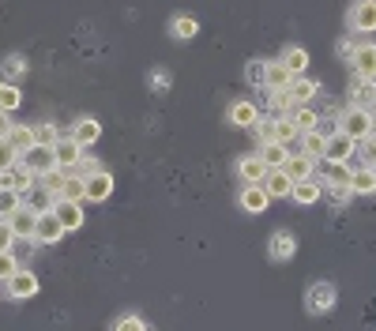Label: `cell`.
Returning <instances> with one entry per match:
<instances>
[{
	"instance_id": "26",
	"label": "cell",
	"mask_w": 376,
	"mask_h": 331,
	"mask_svg": "<svg viewBox=\"0 0 376 331\" xmlns=\"http://www.w3.org/2000/svg\"><path fill=\"white\" fill-rule=\"evenodd\" d=\"M260 158L267 162V169H282L286 166V143H260Z\"/></svg>"
},
{
	"instance_id": "17",
	"label": "cell",
	"mask_w": 376,
	"mask_h": 331,
	"mask_svg": "<svg viewBox=\"0 0 376 331\" xmlns=\"http://www.w3.org/2000/svg\"><path fill=\"white\" fill-rule=\"evenodd\" d=\"M53 215L61 219L64 230H79V226H83V207L72 204V200H57V204H53Z\"/></svg>"
},
{
	"instance_id": "47",
	"label": "cell",
	"mask_w": 376,
	"mask_h": 331,
	"mask_svg": "<svg viewBox=\"0 0 376 331\" xmlns=\"http://www.w3.org/2000/svg\"><path fill=\"white\" fill-rule=\"evenodd\" d=\"M11 241H16V230H11V222H8V219H0V253H8Z\"/></svg>"
},
{
	"instance_id": "31",
	"label": "cell",
	"mask_w": 376,
	"mask_h": 331,
	"mask_svg": "<svg viewBox=\"0 0 376 331\" xmlns=\"http://www.w3.org/2000/svg\"><path fill=\"white\" fill-rule=\"evenodd\" d=\"M23 204H26V207H34L38 215H46V211H53V204H57V196H49L46 189H38V192L31 189V192H23Z\"/></svg>"
},
{
	"instance_id": "12",
	"label": "cell",
	"mask_w": 376,
	"mask_h": 331,
	"mask_svg": "<svg viewBox=\"0 0 376 331\" xmlns=\"http://www.w3.org/2000/svg\"><path fill=\"white\" fill-rule=\"evenodd\" d=\"M350 26L361 31V34L376 31V0H357L354 11H350Z\"/></svg>"
},
{
	"instance_id": "7",
	"label": "cell",
	"mask_w": 376,
	"mask_h": 331,
	"mask_svg": "<svg viewBox=\"0 0 376 331\" xmlns=\"http://www.w3.org/2000/svg\"><path fill=\"white\" fill-rule=\"evenodd\" d=\"M53 154H57V166H61V169H68V174H72V169H75V162L83 158V147H79V143H75L72 136H61L57 143H53Z\"/></svg>"
},
{
	"instance_id": "16",
	"label": "cell",
	"mask_w": 376,
	"mask_h": 331,
	"mask_svg": "<svg viewBox=\"0 0 376 331\" xmlns=\"http://www.w3.org/2000/svg\"><path fill=\"white\" fill-rule=\"evenodd\" d=\"M38 219H42V215H38V211L34 207H19L16 211V215H11L8 222H11V230H16V237H34V230H38Z\"/></svg>"
},
{
	"instance_id": "38",
	"label": "cell",
	"mask_w": 376,
	"mask_h": 331,
	"mask_svg": "<svg viewBox=\"0 0 376 331\" xmlns=\"http://www.w3.org/2000/svg\"><path fill=\"white\" fill-rule=\"evenodd\" d=\"M19 207H23V196L19 192H11V189L0 192V219H11Z\"/></svg>"
},
{
	"instance_id": "42",
	"label": "cell",
	"mask_w": 376,
	"mask_h": 331,
	"mask_svg": "<svg viewBox=\"0 0 376 331\" xmlns=\"http://www.w3.org/2000/svg\"><path fill=\"white\" fill-rule=\"evenodd\" d=\"M57 140H61L57 125H34V143H42V147H53Z\"/></svg>"
},
{
	"instance_id": "48",
	"label": "cell",
	"mask_w": 376,
	"mask_h": 331,
	"mask_svg": "<svg viewBox=\"0 0 376 331\" xmlns=\"http://www.w3.org/2000/svg\"><path fill=\"white\" fill-rule=\"evenodd\" d=\"M113 331H147V324L140 320V316H120Z\"/></svg>"
},
{
	"instance_id": "29",
	"label": "cell",
	"mask_w": 376,
	"mask_h": 331,
	"mask_svg": "<svg viewBox=\"0 0 376 331\" xmlns=\"http://www.w3.org/2000/svg\"><path fill=\"white\" fill-rule=\"evenodd\" d=\"M354 105H361V110L376 105V79H357L354 83Z\"/></svg>"
},
{
	"instance_id": "14",
	"label": "cell",
	"mask_w": 376,
	"mask_h": 331,
	"mask_svg": "<svg viewBox=\"0 0 376 331\" xmlns=\"http://www.w3.org/2000/svg\"><path fill=\"white\" fill-rule=\"evenodd\" d=\"M350 64H354L357 79H376V46H357Z\"/></svg>"
},
{
	"instance_id": "30",
	"label": "cell",
	"mask_w": 376,
	"mask_h": 331,
	"mask_svg": "<svg viewBox=\"0 0 376 331\" xmlns=\"http://www.w3.org/2000/svg\"><path fill=\"white\" fill-rule=\"evenodd\" d=\"M290 83H293V75L282 68V64H267V79H263L267 90H286Z\"/></svg>"
},
{
	"instance_id": "11",
	"label": "cell",
	"mask_w": 376,
	"mask_h": 331,
	"mask_svg": "<svg viewBox=\"0 0 376 331\" xmlns=\"http://www.w3.org/2000/svg\"><path fill=\"white\" fill-rule=\"evenodd\" d=\"M8 294L19 298V301H23V298H34V294H38V275L26 271V268H19V271L8 279Z\"/></svg>"
},
{
	"instance_id": "35",
	"label": "cell",
	"mask_w": 376,
	"mask_h": 331,
	"mask_svg": "<svg viewBox=\"0 0 376 331\" xmlns=\"http://www.w3.org/2000/svg\"><path fill=\"white\" fill-rule=\"evenodd\" d=\"M301 143H305V154H308V158H316V162H320V158H324V147H328V140L320 136L316 128H313V132H301Z\"/></svg>"
},
{
	"instance_id": "50",
	"label": "cell",
	"mask_w": 376,
	"mask_h": 331,
	"mask_svg": "<svg viewBox=\"0 0 376 331\" xmlns=\"http://www.w3.org/2000/svg\"><path fill=\"white\" fill-rule=\"evenodd\" d=\"M11 128H16V125H11V117L0 110V140H8V136H11Z\"/></svg>"
},
{
	"instance_id": "40",
	"label": "cell",
	"mask_w": 376,
	"mask_h": 331,
	"mask_svg": "<svg viewBox=\"0 0 376 331\" xmlns=\"http://www.w3.org/2000/svg\"><path fill=\"white\" fill-rule=\"evenodd\" d=\"M245 79L252 87H263V79H267V61H249L245 64Z\"/></svg>"
},
{
	"instance_id": "3",
	"label": "cell",
	"mask_w": 376,
	"mask_h": 331,
	"mask_svg": "<svg viewBox=\"0 0 376 331\" xmlns=\"http://www.w3.org/2000/svg\"><path fill=\"white\" fill-rule=\"evenodd\" d=\"M305 309L313 316L331 312L335 309V286L331 283H313V286H308V294H305Z\"/></svg>"
},
{
	"instance_id": "23",
	"label": "cell",
	"mask_w": 376,
	"mask_h": 331,
	"mask_svg": "<svg viewBox=\"0 0 376 331\" xmlns=\"http://www.w3.org/2000/svg\"><path fill=\"white\" fill-rule=\"evenodd\" d=\"M263 189H267L271 200H278V196H293V181L286 177V169H271L267 181H263Z\"/></svg>"
},
{
	"instance_id": "1",
	"label": "cell",
	"mask_w": 376,
	"mask_h": 331,
	"mask_svg": "<svg viewBox=\"0 0 376 331\" xmlns=\"http://www.w3.org/2000/svg\"><path fill=\"white\" fill-rule=\"evenodd\" d=\"M339 132L343 136H350V140H369L372 136V113L369 110H361V105H350L343 117H339Z\"/></svg>"
},
{
	"instance_id": "13",
	"label": "cell",
	"mask_w": 376,
	"mask_h": 331,
	"mask_svg": "<svg viewBox=\"0 0 376 331\" xmlns=\"http://www.w3.org/2000/svg\"><path fill=\"white\" fill-rule=\"evenodd\" d=\"M267 253H271V260H293V253H298V241H293V233L286 230H275L271 241H267Z\"/></svg>"
},
{
	"instance_id": "28",
	"label": "cell",
	"mask_w": 376,
	"mask_h": 331,
	"mask_svg": "<svg viewBox=\"0 0 376 331\" xmlns=\"http://www.w3.org/2000/svg\"><path fill=\"white\" fill-rule=\"evenodd\" d=\"M64 181H68V169H49V174H42V177H38V189H46L49 196H57V200H61V189H64Z\"/></svg>"
},
{
	"instance_id": "19",
	"label": "cell",
	"mask_w": 376,
	"mask_h": 331,
	"mask_svg": "<svg viewBox=\"0 0 376 331\" xmlns=\"http://www.w3.org/2000/svg\"><path fill=\"white\" fill-rule=\"evenodd\" d=\"M278 64L286 68L290 75H305V68H308V53L301 49V46H286L282 49V57H278Z\"/></svg>"
},
{
	"instance_id": "24",
	"label": "cell",
	"mask_w": 376,
	"mask_h": 331,
	"mask_svg": "<svg viewBox=\"0 0 376 331\" xmlns=\"http://www.w3.org/2000/svg\"><path fill=\"white\" fill-rule=\"evenodd\" d=\"M290 121L298 125V132H313L316 128V121H320V113L313 110V105H290Z\"/></svg>"
},
{
	"instance_id": "5",
	"label": "cell",
	"mask_w": 376,
	"mask_h": 331,
	"mask_svg": "<svg viewBox=\"0 0 376 331\" xmlns=\"http://www.w3.org/2000/svg\"><path fill=\"white\" fill-rule=\"evenodd\" d=\"M68 136L79 143V147H94V143H98L102 140V125L98 121H94V117H79V121L72 125V132H68Z\"/></svg>"
},
{
	"instance_id": "37",
	"label": "cell",
	"mask_w": 376,
	"mask_h": 331,
	"mask_svg": "<svg viewBox=\"0 0 376 331\" xmlns=\"http://www.w3.org/2000/svg\"><path fill=\"white\" fill-rule=\"evenodd\" d=\"M19 87L16 83H0V110L4 113H11V110H19Z\"/></svg>"
},
{
	"instance_id": "4",
	"label": "cell",
	"mask_w": 376,
	"mask_h": 331,
	"mask_svg": "<svg viewBox=\"0 0 376 331\" xmlns=\"http://www.w3.org/2000/svg\"><path fill=\"white\" fill-rule=\"evenodd\" d=\"M19 162L31 169L34 177H42V174H49V169H57V154H53V147H42V143H34L26 154H19Z\"/></svg>"
},
{
	"instance_id": "34",
	"label": "cell",
	"mask_w": 376,
	"mask_h": 331,
	"mask_svg": "<svg viewBox=\"0 0 376 331\" xmlns=\"http://www.w3.org/2000/svg\"><path fill=\"white\" fill-rule=\"evenodd\" d=\"M169 31H173V38H177V42H188V38H196L199 23H196V16H177Z\"/></svg>"
},
{
	"instance_id": "51",
	"label": "cell",
	"mask_w": 376,
	"mask_h": 331,
	"mask_svg": "<svg viewBox=\"0 0 376 331\" xmlns=\"http://www.w3.org/2000/svg\"><path fill=\"white\" fill-rule=\"evenodd\" d=\"M372 140H376V117H372Z\"/></svg>"
},
{
	"instance_id": "25",
	"label": "cell",
	"mask_w": 376,
	"mask_h": 331,
	"mask_svg": "<svg viewBox=\"0 0 376 331\" xmlns=\"http://www.w3.org/2000/svg\"><path fill=\"white\" fill-rule=\"evenodd\" d=\"M320 196H324V184H320L316 177H308V181H298V184H293V200H298V204H316Z\"/></svg>"
},
{
	"instance_id": "41",
	"label": "cell",
	"mask_w": 376,
	"mask_h": 331,
	"mask_svg": "<svg viewBox=\"0 0 376 331\" xmlns=\"http://www.w3.org/2000/svg\"><path fill=\"white\" fill-rule=\"evenodd\" d=\"M357 158H361V166H365V169H376V140L372 136L357 143Z\"/></svg>"
},
{
	"instance_id": "9",
	"label": "cell",
	"mask_w": 376,
	"mask_h": 331,
	"mask_svg": "<svg viewBox=\"0 0 376 331\" xmlns=\"http://www.w3.org/2000/svg\"><path fill=\"white\" fill-rule=\"evenodd\" d=\"M237 174L245 177V184H263L271 169H267V162H263L260 154H245V158L237 162Z\"/></svg>"
},
{
	"instance_id": "36",
	"label": "cell",
	"mask_w": 376,
	"mask_h": 331,
	"mask_svg": "<svg viewBox=\"0 0 376 331\" xmlns=\"http://www.w3.org/2000/svg\"><path fill=\"white\" fill-rule=\"evenodd\" d=\"M252 132H256L260 143H278V121H271V117H260Z\"/></svg>"
},
{
	"instance_id": "45",
	"label": "cell",
	"mask_w": 376,
	"mask_h": 331,
	"mask_svg": "<svg viewBox=\"0 0 376 331\" xmlns=\"http://www.w3.org/2000/svg\"><path fill=\"white\" fill-rule=\"evenodd\" d=\"M16 271H19V260L11 256V253H0V283H8Z\"/></svg>"
},
{
	"instance_id": "20",
	"label": "cell",
	"mask_w": 376,
	"mask_h": 331,
	"mask_svg": "<svg viewBox=\"0 0 376 331\" xmlns=\"http://www.w3.org/2000/svg\"><path fill=\"white\" fill-rule=\"evenodd\" d=\"M113 196V177L105 174H94V177H87V200H94V204H102V200H110Z\"/></svg>"
},
{
	"instance_id": "32",
	"label": "cell",
	"mask_w": 376,
	"mask_h": 331,
	"mask_svg": "<svg viewBox=\"0 0 376 331\" xmlns=\"http://www.w3.org/2000/svg\"><path fill=\"white\" fill-rule=\"evenodd\" d=\"M8 143L16 147V154H26L34 147V128H26V125H16L11 128V136H8Z\"/></svg>"
},
{
	"instance_id": "49",
	"label": "cell",
	"mask_w": 376,
	"mask_h": 331,
	"mask_svg": "<svg viewBox=\"0 0 376 331\" xmlns=\"http://www.w3.org/2000/svg\"><path fill=\"white\" fill-rule=\"evenodd\" d=\"M169 83H173V79H169L166 68H151V87H155V90H162V87H169Z\"/></svg>"
},
{
	"instance_id": "6",
	"label": "cell",
	"mask_w": 376,
	"mask_h": 331,
	"mask_svg": "<svg viewBox=\"0 0 376 331\" xmlns=\"http://www.w3.org/2000/svg\"><path fill=\"white\" fill-rule=\"evenodd\" d=\"M357 154V140H350V136H331L328 140V147H324V158L328 162H350V158Z\"/></svg>"
},
{
	"instance_id": "18",
	"label": "cell",
	"mask_w": 376,
	"mask_h": 331,
	"mask_svg": "<svg viewBox=\"0 0 376 331\" xmlns=\"http://www.w3.org/2000/svg\"><path fill=\"white\" fill-rule=\"evenodd\" d=\"M313 166H316V158H308V154H290L282 169H286V177H290L293 184H298V181H308V177L316 174Z\"/></svg>"
},
{
	"instance_id": "8",
	"label": "cell",
	"mask_w": 376,
	"mask_h": 331,
	"mask_svg": "<svg viewBox=\"0 0 376 331\" xmlns=\"http://www.w3.org/2000/svg\"><path fill=\"white\" fill-rule=\"evenodd\" d=\"M64 233H68V230H64L61 226V219L57 215H53V211H46V215L42 219H38V230H34V241L38 245H53V241H61V237Z\"/></svg>"
},
{
	"instance_id": "33",
	"label": "cell",
	"mask_w": 376,
	"mask_h": 331,
	"mask_svg": "<svg viewBox=\"0 0 376 331\" xmlns=\"http://www.w3.org/2000/svg\"><path fill=\"white\" fill-rule=\"evenodd\" d=\"M350 189H354V196H357V192H376V169L357 166L354 177H350Z\"/></svg>"
},
{
	"instance_id": "43",
	"label": "cell",
	"mask_w": 376,
	"mask_h": 331,
	"mask_svg": "<svg viewBox=\"0 0 376 331\" xmlns=\"http://www.w3.org/2000/svg\"><path fill=\"white\" fill-rule=\"evenodd\" d=\"M8 253L16 256V260H31V253H34V237H16Z\"/></svg>"
},
{
	"instance_id": "10",
	"label": "cell",
	"mask_w": 376,
	"mask_h": 331,
	"mask_svg": "<svg viewBox=\"0 0 376 331\" xmlns=\"http://www.w3.org/2000/svg\"><path fill=\"white\" fill-rule=\"evenodd\" d=\"M0 177H4V189H11V192H31L34 189V174H31V169H26L23 162H16V166H11V169H4V174H0Z\"/></svg>"
},
{
	"instance_id": "52",
	"label": "cell",
	"mask_w": 376,
	"mask_h": 331,
	"mask_svg": "<svg viewBox=\"0 0 376 331\" xmlns=\"http://www.w3.org/2000/svg\"><path fill=\"white\" fill-rule=\"evenodd\" d=\"M0 192H4V177H0Z\"/></svg>"
},
{
	"instance_id": "46",
	"label": "cell",
	"mask_w": 376,
	"mask_h": 331,
	"mask_svg": "<svg viewBox=\"0 0 376 331\" xmlns=\"http://www.w3.org/2000/svg\"><path fill=\"white\" fill-rule=\"evenodd\" d=\"M75 174H79V177H94V174H102V162H98V158H79V162H75Z\"/></svg>"
},
{
	"instance_id": "2",
	"label": "cell",
	"mask_w": 376,
	"mask_h": 331,
	"mask_svg": "<svg viewBox=\"0 0 376 331\" xmlns=\"http://www.w3.org/2000/svg\"><path fill=\"white\" fill-rule=\"evenodd\" d=\"M313 177H316V181H324V184H331V189H350L354 169L346 166V162H328V158H320Z\"/></svg>"
},
{
	"instance_id": "39",
	"label": "cell",
	"mask_w": 376,
	"mask_h": 331,
	"mask_svg": "<svg viewBox=\"0 0 376 331\" xmlns=\"http://www.w3.org/2000/svg\"><path fill=\"white\" fill-rule=\"evenodd\" d=\"M0 72L8 75V83H16V79L26 72V61L19 57V53H16V57H4V64H0Z\"/></svg>"
},
{
	"instance_id": "22",
	"label": "cell",
	"mask_w": 376,
	"mask_h": 331,
	"mask_svg": "<svg viewBox=\"0 0 376 331\" xmlns=\"http://www.w3.org/2000/svg\"><path fill=\"white\" fill-rule=\"evenodd\" d=\"M256 121H260V113H256V105H252V102H234L230 105V125H237V128H256Z\"/></svg>"
},
{
	"instance_id": "27",
	"label": "cell",
	"mask_w": 376,
	"mask_h": 331,
	"mask_svg": "<svg viewBox=\"0 0 376 331\" xmlns=\"http://www.w3.org/2000/svg\"><path fill=\"white\" fill-rule=\"evenodd\" d=\"M61 200L83 204V200H87V177H79V174H68V181H64V189H61Z\"/></svg>"
},
{
	"instance_id": "21",
	"label": "cell",
	"mask_w": 376,
	"mask_h": 331,
	"mask_svg": "<svg viewBox=\"0 0 376 331\" xmlns=\"http://www.w3.org/2000/svg\"><path fill=\"white\" fill-rule=\"evenodd\" d=\"M267 204H271V196H267L263 184H245V192H241V207L245 211H267Z\"/></svg>"
},
{
	"instance_id": "15",
	"label": "cell",
	"mask_w": 376,
	"mask_h": 331,
	"mask_svg": "<svg viewBox=\"0 0 376 331\" xmlns=\"http://www.w3.org/2000/svg\"><path fill=\"white\" fill-rule=\"evenodd\" d=\"M282 95H286V102H290V105H308V102L316 98V83H313V79L293 75V83H290L286 90H282Z\"/></svg>"
},
{
	"instance_id": "44",
	"label": "cell",
	"mask_w": 376,
	"mask_h": 331,
	"mask_svg": "<svg viewBox=\"0 0 376 331\" xmlns=\"http://www.w3.org/2000/svg\"><path fill=\"white\" fill-rule=\"evenodd\" d=\"M19 162V154H16V147H11L8 140H0V174H4V169H11Z\"/></svg>"
}]
</instances>
